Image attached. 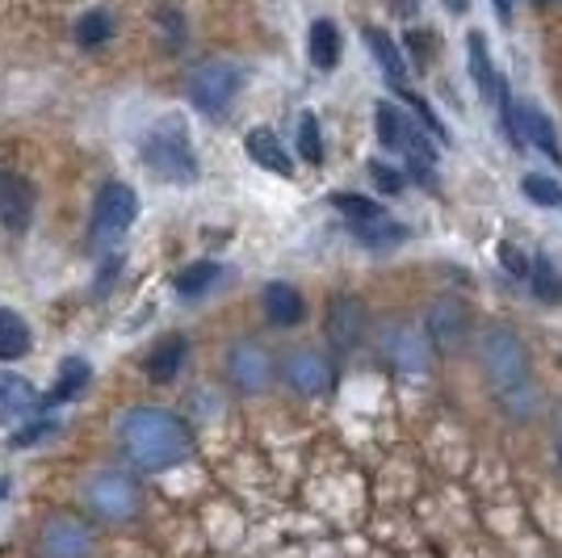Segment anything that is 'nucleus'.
<instances>
[{
  "mask_svg": "<svg viewBox=\"0 0 562 558\" xmlns=\"http://www.w3.org/2000/svg\"><path fill=\"white\" fill-rule=\"evenodd\" d=\"M117 445L139 470L160 475V470L181 466L193 454V433L177 412L156 408V403H139L117 420Z\"/></svg>",
  "mask_w": 562,
  "mask_h": 558,
  "instance_id": "nucleus-1",
  "label": "nucleus"
},
{
  "mask_svg": "<svg viewBox=\"0 0 562 558\" xmlns=\"http://www.w3.org/2000/svg\"><path fill=\"white\" fill-rule=\"evenodd\" d=\"M479 366L492 387L495 403L516 420H529L538 408V391H533V366H529V349L516 336L513 327L487 324L479 336Z\"/></svg>",
  "mask_w": 562,
  "mask_h": 558,
  "instance_id": "nucleus-2",
  "label": "nucleus"
},
{
  "mask_svg": "<svg viewBox=\"0 0 562 558\" xmlns=\"http://www.w3.org/2000/svg\"><path fill=\"white\" fill-rule=\"evenodd\" d=\"M143 164L168 186L198 181V152L181 118H165L160 126H151V135L143 140Z\"/></svg>",
  "mask_w": 562,
  "mask_h": 558,
  "instance_id": "nucleus-3",
  "label": "nucleus"
},
{
  "mask_svg": "<svg viewBox=\"0 0 562 558\" xmlns=\"http://www.w3.org/2000/svg\"><path fill=\"white\" fill-rule=\"evenodd\" d=\"M239 89H244V68L232 64V59H206V64H198V68L189 71L186 80L189 105L206 118L227 114L232 101L239 97Z\"/></svg>",
  "mask_w": 562,
  "mask_h": 558,
  "instance_id": "nucleus-4",
  "label": "nucleus"
},
{
  "mask_svg": "<svg viewBox=\"0 0 562 558\" xmlns=\"http://www.w3.org/2000/svg\"><path fill=\"white\" fill-rule=\"evenodd\" d=\"M85 504H89V512H93L97 521L126 525L143 509V491L126 470H97L93 479L85 483Z\"/></svg>",
  "mask_w": 562,
  "mask_h": 558,
  "instance_id": "nucleus-5",
  "label": "nucleus"
},
{
  "mask_svg": "<svg viewBox=\"0 0 562 558\" xmlns=\"http://www.w3.org/2000/svg\"><path fill=\"white\" fill-rule=\"evenodd\" d=\"M139 219V193L126 186V181H110V186H101L93 202V223H97V235H105V239H117V235L131 232V223Z\"/></svg>",
  "mask_w": 562,
  "mask_h": 558,
  "instance_id": "nucleus-6",
  "label": "nucleus"
},
{
  "mask_svg": "<svg viewBox=\"0 0 562 558\" xmlns=\"http://www.w3.org/2000/svg\"><path fill=\"white\" fill-rule=\"evenodd\" d=\"M273 357L269 349H260L257 341H244V345H235L227 353V378L235 382V391H244V395H260L269 382H273Z\"/></svg>",
  "mask_w": 562,
  "mask_h": 558,
  "instance_id": "nucleus-7",
  "label": "nucleus"
},
{
  "mask_svg": "<svg viewBox=\"0 0 562 558\" xmlns=\"http://www.w3.org/2000/svg\"><path fill=\"white\" fill-rule=\"evenodd\" d=\"M43 555L47 558H93V529L80 516H50L43 525Z\"/></svg>",
  "mask_w": 562,
  "mask_h": 558,
  "instance_id": "nucleus-8",
  "label": "nucleus"
},
{
  "mask_svg": "<svg viewBox=\"0 0 562 558\" xmlns=\"http://www.w3.org/2000/svg\"><path fill=\"white\" fill-rule=\"evenodd\" d=\"M281 373H285V382L299 395H328L331 387H336V366H331L324 353H311V349L290 353Z\"/></svg>",
  "mask_w": 562,
  "mask_h": 558,
  "instance_id": "nucleus-9",
  "label": "nucleus"
},
{
  "mask_svg": "<svg viewBox=\"0 0 562 558\" xmlns=\"http://www.w3.org/2000/svg\"><path fill=\"white\" fill-rule=\"evenodd\" d=\"M378 345H382V353H386V357L395 361L398 370H412V373L428 370V357H432V345H428L424 327H420V332H416L412 324H391V327H382Z\"/></svg>",
  "mask_w": 562,
  "mask_h": 558,
  "instance_id": "nucleus-10",
  "label": "nucleus"
},
{
  "mask_svg": "<svg viewBox=\"0 0 562 558\" xmlns=\"http://www.w3.org/2000/svg\"><path fill=\"white\" fill-rule=\"evenodd\" d=\"M467 327H470L467 306L458 303V299H441V303H432L428 320H424V336H428V345H432L437 353L462 349Z\"/></svg>",
  "mask_w": 562,
  "mask_h": 558,
  "instance_id": "nucleus-11",
  "label": "nucleus"
},
{
  "mask_svg": "<svg viewBox=\"0 0 562 558\" xmlns=\"http://www.w3.org/2000/svg\"><path fill=\"white\" fill-rule=\"evenodd\" d=\"M366 327H370V315L366 306L349 299V294H336L328 303V341L340 353H352L361 341H366Z\"/></svg>",
  "mask_w": 562,
  "mask_h": 558,
  "instance_id": "nucleus-12",
  "label": "nucleus"
},
{
  "mask_svg": "<svg viewBox=\"0 0 562 558\" xmlns=\"http://www.w3.org/2000/svg\"><path fill=\"white\" fill-rule=\"evenodd\" d=\"M34 219V186L22 172L0 168V223L9 232H25V223Z\"/></svg>",
  "mask_w": 562,
  "mask_h": 558,
  "instance_id": "nucleus-13",
  "label": "nucleus"
},
{
  "mask_svg": "<svg viewBox=\"0 0 562 558\" xmlns=\"http://www.w3.org/2000/svg\"><path fill=\"white\" fill-rule=\"evenodd\" d=\"M516 131H520V143H529V147H538L541 156L562 164L559 131H554V122H550L546 110H538V105H516Z\"/></svg>",
  "mask_w": 562,
  "mask_h": 558,
  "instance_id": "nucleus-14",
  "label": "nucleus"
},
{
  "mask_svg": "<svg viewBox=\"0 0 562 558\" xmlns=\"http://www.w3.org/2000/svg\"><path fill=\"white\" fill-rule=\"evenodd\" d=\"M43 403V395L34 391V382L18 370H0V420H25L34 408Z\"/></svg>",
  "mask_w": 562,
  "mask_h": 558,
  "instance_id": "nucleus-15",
  "label": "nucleus"
},
{
  "mask_svg": "<svg viewBox=\"0 0 562 558\" xmlns=\"http://www.w3.org/2000/svg\"><path fill=\"white\" fill-rule=\"evenodd\" d=\"M260 306H265L269 324H278V327H299L306 320L303 294H299L290 281H269V286H265V299H260Z\"/></svg>",
  "mask_w": 562,
  "mask_h": 558,
  "instance_id": "nucleus-16",
  "label": "nucleus"
},
{
  "mask_svg": "<svg viewBox=\"0 0 562 558\" xmlns=\"http://www.w3.org/2000/svg\"><path fill=\"white\" fill-rule=\"evenodd\" d=\"M349 235L361 244V248H370V253H391L398 244H407V227L391 219V214H382V219H366V223H345Z\"/></svg>",
  "mask_w": 562,
  "mask_h": 558,
  "instance_id": "nucleus-17",
  "label": "nucleus"
},
{
  "mask_svg": "<svg viewBox=\"0 0 562 558\" xmlns=\"http://www.w3.org/2000/svg\"><path fill=\"white\" fill-rule=\"evenodd\" d=\"M366 47H370L374 64L382 68V76L391 80V89H407V59H403V51H398L395 38H391L386 30L370 25V30H366Z\"/></svg>",
  "mask_w": 562,
  "mask_h": 558,
  "instance_id": "nucleus-18",
  "label": "nucleus"
},
{
  "mask_svg": "<svg viewBox=\"0 0 562 558\" xmlns=\"http://www.w3.org/2000/svg\"><path fill=\"white\" fill-rule=\"evenodd\" d=\"M467 68H470V80H474V89L483 97H495L499 93V71L492 64V51H487V38L479 34V30H470L467 34Z\"/></svg>",
  "mask_w": 562,
  "mask_h": 558,
  "instance_id": "nucleus-19",
  "label": "nucleus"
},
{
  "mask_svg": "<svg viewBox=\"0 0 562 558\" xmlns=\"http://www.w3.org/2000/svg\"><path fill=\"white\" fill-rule=\"evenodd\" d=\"M244 147H248V156L265 168V172H278V177H290L294 172V160L285 156V147H281V140L269 131V126H257V131H248V140H244Z\"/></svg>",
  "mask_w": 562,
  "mask_h": 558,
  "instance_id": "nucleus-20",
  "label": "nucleus"
},
{
  "mask_svg": "<svg viewBox=\"0 0 562 558\" xmlns=\"http://www.w3.org/2000/svg\"><path fill=\"white\" fill-rule=\"evenodd\" d=\"M306 55L319 71H331L340 64V30L331 18H315L311 30H306Z\"/></svg>",
  "mask_w": 562,
  "mask_h": 558,
  "instance_id": "nucleus-21",
  "label": "nucleus"
},
{
  "mask_svg": "<svg viewBox=\"0 0 562 558\" xmlns=\"http://www.w3.org/2000/svg\"><path fill=\"white\" fill-rule=\"evenodd\" d=\"M186 353H189V341L181 332L165 336L156 349L147 353V378H151V382H172V378L181 373V366H186Z\"/></svg>",
  "mask_w": 562,
  "mask_h": 558,
  "instance_id": "nucleus-22",
  "label": "nucleus"
},
{
  "mask_svg": "<svg viewBox=\"0 0 562 558\" xmlns=\"http://www.w3.org/2000/svg\"><path fill=\"white\" fill-rule=\"evenodd\" d=\"M412 126H416V122L403 114L398 105H391V101H378L374 105V135L386 152H403L407 140H412Z\"/></svg>",
  "mask_w": 562,
  "mask_h": 558,
  "instance_id": "nucleus-23",
  "label": "nucleus"
},
{
  "mask_svg": "<svg viewBox=\"0 0 562 558\" xmlns=\"http://www.w3.org/2000/svg\"><path fill=\"white\" fill-rule=\"evenodd\" d=\"M30 345H34L30 324H25L18 311L0 306V361H18V357L30 353Z\"/></svg>",
  "mask_w": 562,
  "mask_h": 558,
  "instance_id": "nucleus-24",
  "label": "nucleus"
},
{
  "mask_svg": "<svg viewBox=\"0 0 562 558\" xmlns=\"http://www.w3.org/2000/svg\"><path fill=\"white\" fill-rule=\"evenodd\" d=\"M223 278V265L218 260H193V265H186L181 274H177V294L181 299H202L206 290H214V281Z\"/></svg>",
  "mask_w": 562,
  "mask_h": 558,
  "instance_id": "nucleus-25",
  "label": "nucleus"
},
{
  "mask_svg": "<svg viewBox=\"0 0 562 558\" xmlns=\"http://www.w3.org/2000/svg\"><path fill=\"white\" fill-rule=\"evenodd\" d=\"M71 34H76V47L101 51L114 38V18H110L105 9H89V13H80V22H76Z\"/></svg>",
  "mask_w": 562,
  "mask_h": 558,
  "instance_id": "nucleus-26",
  "label": "nucleus"
},
{
  "mask_svg": "<svg viewBox=\"0 0 562 558\" xmlns=\"http://www.w3.org/2000/svg\"><path fill=\"white\" fill-rule=\"evenodd\" d=\"M89 378H93V370H89V361L85 357H68L64 361V370H59V378H55V391L47 395V403H64V399H76L85 387H89Z\"/></svg>",
  "mask_w": 562,
  "mask_h": 558,
  "instance_id": "nucleus-27",
  "label": "nucleus"
},
{
  "mask_svg": "<svg viewBox=\"0 0 562 558\" xmlns=\"http://www.w3.org/2000/svg\"><path fill=\"white\" fill-rule=\"evenodd\" d=\"M331 210L345 214V223H366V219H382L386 207L374 198H361V193H331Z\"/></svg>",
  "mask_w": 562,
  "mask_h": 558,
  "instance_id": "nucleus-28",
  "label": "nucleus"
},
{
  "mask_svg": "<svg viewBox=\"0 0 562 558\" xmlns=\"http://www.w3.org/2000/svg\"><path fill=\"white\" fill-rule=\"evenodd\" d=\"M299 156L306 164H324V131H319V118L311 110L299 114Z\"/></svg>",
  "mask_w": 562,
  "mask_h": 558,
  "instance_id": "nucleus-29",
  "label": "nucleus"
},
{
  "mask_svg": "<svg viewBox=\"0 0 562 558\" xmlns=\"http://www.w3.org/2000/svg\"><path fill=\"white\" fill-rule=\"evenodd\" d=\"M529 281H533V290H538L541 303H559V299H562V281H559L554 265H550L546 256L529 260Z\"/></svg>",
  "mask_w": 562,
  "mask_h": 558,
  "instance_id": "nucleus-30",
  "label": "nucleus"
},
{
  "mask_svg": "<svg viewBox=\"0 0 562 558\" xmlns=\"http://www.w3.org/2000/svg\"><path fill=\"white\" fill-rule=\"evenodd\" d=\"M525 198L533 202V207H562V186L554 177H541V172H529L525 181Z\"/></svg>",
  "mask_w": 562,
  "mask_h": 558,
  "instance_id": "nucleus-31",
  "label": "nucleus"
},
{
  "mask_svg": "<svg viewBox=\"0 0 562 558\" xmlns=\"http://www.w3.org/2000/svg\"><path fill=\"white\" fill-rule=\"evenodd\" d=\"M370 181H374L382 193H391V198H395V193H403V172H398V168H391V164H382V160L370 164Z\"/></svg>",
  "mask_w": 562,
  "mask_h": 558,
  "instance_id": "nucleus-32",
  "label": "nucleus"
},
{
  "mask_svg": "<svg viewBox=\"0 0 562 558\" xmlns=\"http://www.w3.org/2000/svg\"><path fill=\"white\" fill-rule=\"evenodd\" d=\"M499 265H504L513 278H529V260H525V253L516 248L513 239H504V244H499Z\"/></svg>",
  "mask_w": 562,
  "mask_h": 558,
  "instance_id": "nucleus-33",
  "label": "nucleus"
},
{
  "mask_svg": "<svg viewBox=\"0 0 562 558\" xmlns=\"http://www.w3.org/2000/svg\"><path fill=\"white\" fill-rule=\"evenodd\" d=\"M160 25H165V34H172V47L186 43V18L177 9H160Z\"/></svg>",
  "mask_w": 562,
  "mask_h": 558,
  "instance_id": "nucleus-34",
  "label": "nucleus"
},
{
  "mask_svg": "<svg viewBox=\"0 0 562 558\" xmlns=\"http://www.w3.org/2000/svg\"><path fill=\"white\" fill-rule=\"evenodd\" d=\"M50 428H55V420H38L34 428H22V433L13 437V445H30V442H38V437H47Z\"/></svg>",
  "mask_w": 562,
  "mask_h": 558,
  "instance_id": "nucleus-35",
  "label": "nucleus"
},
{
  "mask_svg": "<svg viewBox=\"0 0 562 558\" xmlns=\"http://www.w3.org/2000/svg\"><path fill=\"white\" fill-rule=\"evenodd\" d=\"M391 4H395L398 18H416L420 13V0H391Z\"/></svg>",
  "mask_w": 562,
  "mask_h": 558,
  "instance_id": "nucleus-36",
  "label": "nucleus"
},
{
  "mask_svg": "<svg viewBox=\"0 0 562 558\" xmlns=\"http://www.w3.org/2000/svg\"><path fill=\"white\" fill-rule=\"evenodd\" d=\"M495 13H499V22L508 25L513 22V0H495Z\"/></svg>",
  "mask_w": 562,
  "mask_h": 558,
  "instance_id": "nucleus-37",
  "label": "nucleus"
},
{
  "mask_svg": "<svg viewBox=\"0 0 562 558\" xmlns=\"http://www.w3.org/2000/svg\"><path fill=\"white\" fill-rule=\"evenodd\" d=\"M554 458H559V466H562V416H559V424H554Z\"/></svg>",
  "mask_w": 562,
  "mask_h": 558,
  "instance_id": "nucleus-38",
  "label": "nucleus"
},
{
  "mask_svg": "<svg viewBox=\"0 0 562 558\" xmlns=\"http://www.w3.org/2000/svg\"><path fill=\"white\" fill-rule=\"evenodd\" d=\"M4 491H9V479H0V500H4Z\"/></svg>",
  "mask_w": 562,
  "mask_h": 558,
  "instance_id": "nucleus-39",
  "label": "nucleus"
}]
</instances>
